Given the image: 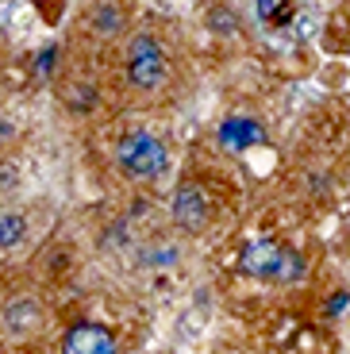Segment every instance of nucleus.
Returning a JSON list of instances; mask_svg holds the SVG:
<instances>
[{"label": "nucleus", "mask_w": 350, "mask_h": 354, "mask_svg": "<svg viewBox=\"0 0 350 354\" xmlns=\"http://www.w3.org/2000/svg\"><path fill=\"white\" fill-rule=\"evenodd\" d=\"M116 166H120L127 177H135V181H150V177L166 174L169 151L154 131L135 127V131H127L120 142H116Z\"/></svg>", "instance_id": "obj_1"}, {"label": "nucleus", "mask_w": 350, "mask_h": 354, "mask_svg": "<svg viewBox=\"0 0 350 354\" xmlns=\"http://www.w3.org/2000/svg\"><path fill=\"white\" fill-rule=\"evenodd\" d=\"M166 54L154 35H135L127 46V81L135 88H158L166 81Z\"/></svg>", "instance_id": "obj_2"}, {"label": "nucleus", "mask_w": 350, "mask_h": 354, "mask_svg": "<svg viewBox=\"0 0 350 354\" xmlns=\"http://www.w3.org/2000/svg\"><path fill=\"white\" fill-rule=\"evenodd\" d=\"M62 354H120V339L97 319H81L62 335Z\"/></svg>", "instance_id": "obj_3"}, {"label": "nucleus", "mask_w": 350, "mask_h": 354, "mask_svg": "<svg viewBox=\"0 0 350 354\" xmlns=\"http://www.w3.org/2000/svg\"><path fill=\"white\" fill-rule=\"evenodd\" d=\"M174 220L181 231H189V235H196V231H204V223H208V193H204L196 181H181L174 193Z\"/></svg>", "instance_id": "obj_4"}, {"label": "nucleus", "mask_w": 350, "mask_h": 354, "mask_svg": "<svg viewBox=\"0 0 350 354\" xmlns=\"http://www.w3.org/2000/svg\"><path fill=\"white\" fill-rule=\"evenodd\" d=\"M281 243L273 239H258L250 243V247L243 250V258H239V270H243L246 277H258V281H273L277 277V266H281Z\"/></svg>", "instance_id": "obj_5"}, {"label": "nucleus", "mask_w": 350, "mask_h": 354, "mask_svg": "<svg viewBox=\"0 0 350 354\" xmlns=\"http://www.w3.org/2000/svg\"><path fill=\"white\" fill-rule=\"evenodd\" d=\"M0 324H4L8 335L24 339V335H31V331H39L43 308H39V301H31V297H16V301H8L0 308Z\"/></svg>", "instance_id": "obj_6"}, {"label": "nucleus", "mask_w": 350, "mask_h": 354, "mask_svg": "<svg viewBox=\"0 0 350 354\" xmlns=\"http://www.w3.org/2000/svg\"><path fill=\"white\" fill-rule=\"evenodd\" d=\"M219 142H223L231 154H246V151H254V147H262V124L250 120V115H231L228 124L219 127Z\"/></svg>", "instance_id": "obj_7"}, {"label": "nucleus", "mask_w": 350, "mask_h": 354, "mask_svg": "<svg viewBox=\"0 0 350 354\" xmlns=\"http://www.w3.org/2000/svg\"><path fill=\"white\" fill-rule=\"evenodd\" d=\"M62 100H66V108L70 112H93L100 100L97 85H85V81H70V85L62 88Z\"/></svg>", "instance_id": "obj_8"}, {"label": "nucleus", "mask_w": 350, "mask_h": 354, "mask_svg": "<svg viewBox=\"0 0 350 354\" xmlns=\"http://www.w3.org/2000/svg\"><path fill=\"white\" fill-rule=\"evenodd\" d=\"M24 235H27V216L4 208V212H0V250L19 247V243H24Z\"/></svg>", "instance_id": "obj_9"}, {"label": "nucleus", "mask_w": 350, "mask_h": 354, "mask_svg": "<svg viewBox=\"0 0 350 354\" xmlns=\"http://www.w3.org/2000/svg\"><path fill=\"white\" fill-rule=\"evenodd\" d=\"M304 254H297V250L293 247H285L281 250V266H277V277H273V281L277 285H293V281H300V277H304Z\"/></svg>", "instance_id": "obj_10"}, {"label": "nucleus", "mask_w": 350, "mask_h": 354, "mask_svg": "<svg viewBox=\"0 0 350 354\" xmlns=\"http://www.w3.org/2000/svg\"><path fill=\"white\" fill-rule=\"evenodd\" d=\"M208 27L216 31V35H235L239 19H235V12H231V8H212L208 12Z\"/></svg>", "instance_id": "obj_11"}, {"label": "nucleus", "mask_w": 350, "mask_h": 354, "mask_svg": "<svg viewBox=\"0 0 350 354\" xmlns=\"http://www.w3.org/2000/svg\"><path fill=\"white\" fill-rule=\"evenodd\" d=\"M97 27L104 31V35H116L123 27V12L112 8V4H97Z\"/></svg>", "instance_id": "obj_12"}, {"label": "nucleus", "mask_w": 350, "mask_h": 354, "mask_svg": "<svg viewBox=\"0 0 350 354\" xmlns=\"http://www.w3.org/2000/svg\"><path fill=\"white\" fill-rule=\"evenodd\" d=\"M19 185V166L12 158H0V193H12Z\"/></svg>", "instance_id": "obj_13"}]
</instances>
